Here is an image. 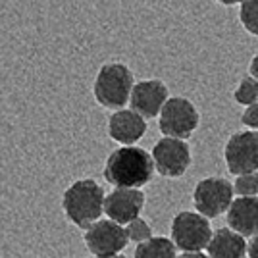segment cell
<instances>
[{"label": "cell", "instance_id": "6da1fadb", "mask_svg": "<svg viewBox=\"0 0 258 258\" xmlns=\"http://www.w3.org/2000/svg\"><path fill=\"white\" fill-rule=\"evenodd\" d=\"M156 172L152 154L141 147H119L110 152L102 175L116 189H141Z\"/></svg>", "mask_w": 258, "mask_h": 258}, {"label": "cell", "instance_id": "7a4b0ae2", "mask_svg": "<svg viewBox=\"0 0 258 258\" xmlns=\"http://www.w3.org/2000/svg\"><path fill=\"white\" fill-rule=\"evenodd\" d=\"M106 193L95 179L85 177L74 181L62 195V210L66 218L79 229H89L104 212Z\"/></svg>", "mask_w": 258, "mask_h": 258}, {"label": "cell", "instance_id": "3957f363", "mask_svg": "<svg viewBox=\"0 0 258 258\" xmlns=\"http://www.w3.org/2000/svg\"><path fill=\"white\" fill-rule=\"evenodd\" d=\"M135 87L133 72L121 62H108L100 66L95 83H93V95L95 100L102 108L108 110H123L129 102L131 93Z\"/></svg>", "mask_w": 258, "mask_h": 258}, {"label": "cell", "instance_id": "277c9868", "mask_svg": "<svg viewBox=\"0 0 258 258\" xmlns=\"http://www.w3.org/2000/svg\"><path fill=\"white\" fill-rule=\"evenodd\" d=\"M210 222L199 212L183 210L172 220V241L183 252H203L212 239Z\"/></svg>", "mask_w": 258, "mask_h": 258}, {"label": "cell", "instance_id": "5b68a950", "mask_svg": "<svg viewBox=\"0 0 258 258\" xmlns=\"http://www.w3.org/2000/svg\"><path fill=\"white\" fill-rule=\"evenodd\" d=\"M199 121H201L199 110L189 98L170 97V100L162 108L158 127L164 137L185 141L199 127Z\"/></svg>", "mask_w": 258, "mask_h": 258}, {"label": "cell", "instance_id": "8992f818", "mask_svg": "<svg viewBox=\"0 0 258 258\" xmlns=\"http://www.w3.org/2000/svg\"><path fill=\"white\" fill-rule=\"evenodd\" d=\"M233 185L224 177H205L197 183L193 193V203L199 214L208 220H214L218 216L229 210L233 203Z\"/></svg>", "mask_w": 258, "mask_h": 258}, {"label": "cell", "instance_id": "52a82bcc", "mask_svg": "<svg viewBox=\"0 0 258 258\" xmlns=\"http://www.w3.org/2000/svg\"><path fill=\"white\" fill-rule=\"evenodd\" d=\"M227 170L233 175L258 172V131H239L226 143L224 151Z\"/></svg>", "mask_w": 258, "mask_h": 258}, {"label": "cell", "instance_id": "ba28073f", "mask_svg": "<svg viewBox=\"0 0 258 258\" xmlns=\"http://www.w3.org/2000/svg\"><path fill=\"white\" fill-rule=\"evenodd\" d=\"M151 154L156 172L164 177H181L191 166V149L181 139L162 137L152 147Z\"/></svg>", "mask_w": 258, "mask_h": 258}, {"label": "cell", "instance_id": "9c48e42d", "mask_svg": "<svg viewBox=\"0 0 258 258\" xmlns=\"http://www.w3.org/2000/svg\"><path fill=\"white\" fill-rule=\"evenodd\" d=\"M125 227L112 220H98L85 231V245L97 258L116 256L127 247Z\"/></svg>", "mask_w": 258, "mask_h": 258}, {"label": "cell", "instance_id": "30bf717a", "mask_svg": "<svg viewBox=\"0 0 258 258\" xmlns=\"http://www.w3.org/2000/svg\"><path fill=\"white\" fill-rule=\"evenodd\" d=\"M170 100V91L160 79H143L135 83L133 93L129 98L131 110L137 112L145 119L160 116L164 104Z\"/></svg>", "mask_w": 258, "mask_h": 258}, {"label": "cell", "instance_id": "8fae6325", "mask_svg": "<svg viewBox=\"0 0 258 258\" xmlns=\"http://www.w3.org/2000/svg\"><path fill=\"white\" fill-rule=\"evenodd\" d=\"M145 208V193L141 189H114L106 195L104 214L108 220L119 226H127L137 220L141 210Z\"/></svg>", "mask_w": 258, "mask_h": 258}, {"label": "cell", "instance_id": "7c38bea8", "mask_svg": "<svg viewBox=\"0 0 258 258\" xmlns=\"http://www.w3.org/2000/svg\"><path fill=\"white\" fill-rule=\"evenodd\" d=\"M147 133V119L133 110H118L108 118V137L123 147H133Z\"/></svg>", "mask_w": 258, "mask_h": 258}, {"label": "cell", "instance_id": "4fadbf2b", "mask_svg": "<svg viewBox=\"0 0 258 258\" xmlns=\"http://www.w3.org/2000/svg\"><path fill=\"white\" fill-rule=\"evenodd\" d=\"M227 227L243 237L258 235V197H237L227 210Z\"/></svg>", "mask_w": 258, "mask_h": 258}, {"label": "cell", "instance_id": "5bb4252c", "mask_svg": "<svg viewBox=\"0 0 258 258\" xmlns=\"http://www.w3.org/2000/svg\"><path fill=\"white\" fill-rule=\"evenodd\" d=\"M247 252V241L245 237L235 233L229 227L216 229L210 245H208V256L210 258H243Z\"/></svg>", "mask_w": 258, "mask_h": 258}, {"label": "cell", "instance_id": "9a60e30c", "mask_svg": "<svg viewBox=\"0 0 258 258\" xmlns=\"http://www.w3.org/2000/svg\"><path fill=\"white\" fill-rule=\"evenodd\" d=\"M177 247L168 237H152L149 241L137 245L133 258H177L175 256Z\"/></svg>", "mask_w": 258, "mask_h": 258}, {"label": "cell", "instance_id": "2e32d148", "mask_svg": "<svg viewBox=\"0 0 258 258\" xmlns=\"http://www.w3.org/2000/svg\"><path fill=\"white\" fill-rule=\"evenodd\" d=\"M233 98H235L237 104H243V106H252L258 102V81L254 77H243L239 81L237 89L233 91Z\"/></svg>", "mask_w": 258, "mask_h": 258}, {"label": "cell", "instance_id": "e0dca14e", "mask_svg": "<svg viewBox=\"0 0 258 258\" xmlns=\"http://www.w3.org/2000/svg\"><path fill=\"white\" fill-rule=\"evenodd\" d=\"M239 20L245 31L258 37V0H245L239 10Z\"/></svg>", "mask_w": 258, "mask_h": 258}, {"label": "cell", "instance_id": "ac0fdd59", "mask_svg": "<svg viewBox=\"0 0 258 258\" xmlns=\"http://www.w3.org/2000/svg\"><path fill=\"white\" fill-rule=\"evenodd\" d=\"M125 233H127L129 241H133V243L141 245V243H145V241L152 239V227L147 220L137 218V220H133L131 224L125 226Z\"/></svg>", "mask_w": 258, "mask_h": 258}, {"label": "cell", "instance_id": "d6986e66", "mask_svg": "<svg viewBox=\"0 0 258 258\" xmlns=\"http://www.w3.org/2000/svg\"><path fill=\"white\" fill-rule=\"evenodd\" d=\"M233 191H235V195H239V197H256L258 195V172L237 175L235 183H233Z\"/></svg>", "mask_w": 258, "mask_h": 258}, {"label": "cell", "instance_id": "ffe728a7", "mask_svg": "<svg viewBox=\"0 0 258 258\" xmlns=\"http://www.w3.org/2000/svg\"><path fill=\"white\" fill-rule=\"evenodd\" d=\"M241 123L250 127L252 131H256L258 129V102L252 104V106H247V110H245L243 116H241Z\"/></svg>", "mask_w": 258, "mask_h": 258}, {"label": "cell", "instance_id": "44dd1931", "mask_svg": "<svg viewBox=\"0 0 258 258\" xmlns=\"http://www.w3.org/2000/svg\"><path fill=\"white\" fill-rule=\"evenodd\" d=\"M247 254L248 258H258V235L250 239V243L247 245Z\"/></svg>", "mask_w": 258, "mask_h": 258}, {"label": "cell", "instance_id": "7402d4cb", "mask_svg": "<svg viewBox=\"0 0 258 258\" xmlns=\"http://www.w3.org/2000/svg\"><path fill=\"white\" fill-rule=\"evenodd\" d=\"M248 72H250V77H254L258 81V52L252 56V60H250V64H248Z\"/></svg>", "mask_w": 258, "mask_h": 258}, {"label": "cell", "instance_id": "603a6c76", "mask_svg": "<svg viewBox=\"0 0 258 258\" xmlns=\"http://www.w3.org/2000/svg\"><path fill=\"white\" fill-rule=\"evenodd\" d=\"M177 258H210L208 254H205V252H183L181 256Z\"/></svg>", "mask_w": 258, "mask_h": 258}, {"label": "cell", "instance_id": "cb8c5ba5", "mask_svg": "<svg viewBox=\"0 0 258 258\" xmlns=\"http://www.w3.org/2000/svg\"><path fill=\"white\" fill-rule=\"evenodd\" d=\"M220 4H224V6H233V4H243L245 0H218Z\"/></svg>", "mask_w": 258, "mask_h": 258}, {"label": "cell", "instance_id": "d4e9b609", "mask_svg": "<svg viewBox=\"0 0 258 258\" xmlns=\"http://www.w3.org/2000/svg\"><path fill=\"white\" fill-rule=\"evenodd\" d=\"M102 258H125V256H121V254H116V256H102Z\"/></svg>", "mask_w": 258, "mask_h": 258}]
</instances>
